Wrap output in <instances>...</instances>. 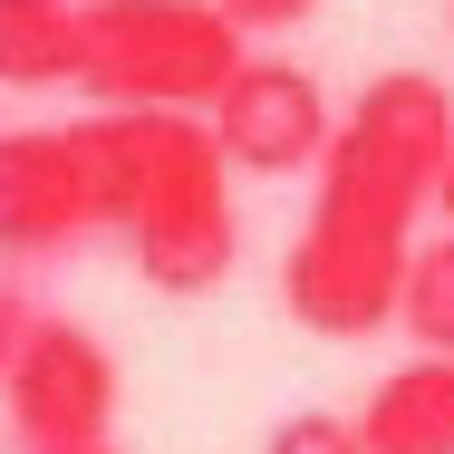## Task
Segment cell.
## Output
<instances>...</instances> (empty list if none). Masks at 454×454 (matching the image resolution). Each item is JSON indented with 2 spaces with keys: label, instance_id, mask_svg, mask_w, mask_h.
<instances>
[{
  "label": "cell",
  "instance_id": "cell-1",
  "mask_svg": "<svg viewBox=\"0 0 454 454\" xmlns=\"http://www.w3.org/2000/svg\"><path fill=\"white\" fill-rule=\"evenodd\" d=\"M454 155V88L435 68H377L358 106L339 116L309 223L290 232L280 309L309 339H377L406 300L416 213L435 203V175Z\"/></svg>",
  "mask_w": 454,
  "mask_h": 454
},
{
  "label": "cell",
  "instance_id": "cell-2",
  "mask_svg": "<svg viewBox=\"0 0 454 454\" xmlns=\"http://www.w3.org/2000/svg\"><path fill=\"white\" fill-rule=\"evenodd\" d=\"M78 155H88L97 232H126L145 290L203 300L223 290L242 252V213H232V165L213 145L203 116H78Z\"/></svg>",
  "mask_w": 454,
  "mask_h": 454
},
{
  "label": "cell",
  "instance_id": "cell-3",
  "mask_svg": "<svg viewBox=\"0 0 454 454\" xmlns=\"http://www.w3.org/2000/svg\"><path fill=\"white\" fill-rule=\"evenodd\" d=\"M78 29V88L116 116H213L252 59L213 0H88Z\"/></svg>",
  "mask_w": 454,
  "mask_h": 454
},
{
  "label": "cell",
  "instance_id": "cell-4",
  "mask_svg": "<svg viewBox=\"0 0 454 454\" xmlns=\"http://www.w3.org/2000/svg\"><path fill=\"white\" fill-rule=\"evenodd\" d=\"M0 406H10L20 454H39V445H106V426H116V358H106V339H97L88 319L39 309V329H29L20 367H10Z\"/></svg>",
  "mask_w": 454,
  "mask_h": 454
},
{
  "label": "cell",
  "instance_id": "cell-5",
  "mask_svg": "<svg viewBox=\"0 0 454 454\" xmlns=\"http://www.w3.org/2000/svg\"><path fill=\"white\" fill-rule=\"evenodd\" d=\"M203 126H213L223 165H242V175H309L339 136V106L300 59H242V78L213 97Z\"/></svg>",
  "mask_w": 454,
  "mask_h": 454
},
{
  "label": "cell",
  "instance_id": "cell-6",
  "mask_svg": "<svg viewBox=\"0 0 454 454\" xmlns=\"http://www.w3.org/2000/svg\"><path fill=\"white\" fill-rule=\"evenodd\" d=\"M97 232L78 126H0V262H49Z\"/></svg>",
  "mask_w": 454,
  "mask_h": 454
},
{
  "label": "cell",
  "instance_id": "cell-7",
  "mask_svg": "<svg viewBox=\"0 0 454 454\" xmlns=\"http://www.w3.org/2000/svg\"><path fill=\"white\" fill-rule=\"evenodd\" d=\"M367 454H454V358H406L358 406Z\"/></svg>",
  "mask_w": 454,
  "mask_h": 454
},
{
  "label": "cell",
  "instance_id": "cell-8",
  "mask_svg": "<svg viewBox=\"0 0 454 454\" xmlns=\"http://www.w3.org/2000/svg\"><path fill=\"white\" fill-rule=\"evenodd\" d=\"M88 0H0V88H78Z\"/></svg>",
  "mask_w": 454,
  "mask_h": 454
},
{
  "label": "cell",
  "instance_id": "cell-9",
  "mask_svg": "<svg viewBox=\"0 0 454 454\" xmlns=\"http://www.w3.org/2000/svg\"><path fill=\"white\" fill-rule=\"evenodd\" d=\"M396 329L416 339V358H454V232L416 242V262H406V300H396Z\"/></svg>",
  "mask_w": 454,
  "mask_h": 454
},
{
  "label": "cell",
  "instance_id": "cell-10",
  "mask_svg": "<svg viewBox=\"0 0 454 454\" xmlns=\"http://www.w3.org/2000/svg\"><path fill=\"white\" fill-rule=\"evenodd\" d=\"M262 454H367L358 445V416H329V406H300V416H280Z\"/></svg>",
  "mask_w": 454,
  "mask_h": 454
},
{
  "label": "cell",
  "instance_id": "cell-11",
  "mask_svg": "<svg viewBox=\"0 0 454 454\" xmlns=\"http://www.w3.org/2000/svg\"><path fill=\"white\" fill-rule=\"evenodd\" d=\"M29 329H39L29 290H20V280H0V387H10V367H20V348H29Z\"/></svg>",
  "mask_w": 454,
  "mask_h": 454
},
{
  "label": "cell",
  "instance_id": "cell-12",
  "mask_svg": "<svg viewBox=\"0 0 454 454\" xmlns=\"http://www.w3.org/2000/svg\"><path fill=\"white\" fill-rule=\"evenodd\" d=\"M213 10H223L232 29H300L319 0H213Z\"/></svg>",
  "mask_w": 454,
  "mask_h": 454
},
{
  "label": "cell",
  "instance_id": "cell-13",
  "mask_svg": "<svg viewBox=\"0 0 454 454\" xmlns=\"http://www.w3.org/2000/svg\"><path fill=\"white\" fill-rule=\"evenodd\" d=\"M435 213H445V232H454V155H445V175H435Z\"/></svg>",
  "mask_w": 454,
  "mask_h": 454
},
{
  "label": "cell",
  "instance_id": "cell-14",
  "mask_svg": "<svg viewBox=\"0 0 454 454\" xmlns=\"http://www.w3.org/2000/svg\"><path fill=\"white\" fill-rule=\"evenodd\" d=\"M39 454H116V435H106V445H39Z\"/></svg>",
  "mask_w": 454,
  "mask_h": 454
}]
</instances>
